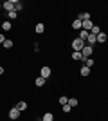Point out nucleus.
<instances>
[{"instance_id":"b1692460","label":"nucleus","mask_w":108,"mask_h":121,"mask_svg":"<svg viewBox=\"0 0 108 121\" xmlns=\"http://www.w3.org/2000/svg\"><path fill=\"white\" fill-rule=\"evenodd\" d=\"M60 103H61V105H67V103H68V98L67 96H61V98H60Z\"/></svg>"},{"instance_id":"20e7f679","label":"nucleus","mask_w":108,"mask_h":121,"mask_svg":"<svg viewBox=\"0 0 108 121\" xmlns=\"http://www.w3.org/2000/svg\"><path fill=\"white\" fill-rule=\"evenodd\" d=\"M2 7H4L7 13H9V11H13V9H15V0H7V2H4V4H2Z\"/></svg>"},{"instance_id":"cd10ccee","label":"nucleus","mask_w":108,"mask_h":121,"mask_svg":"<svg viewBox=\"0 0 108 121\" xmlns=\"http://www.w3.org/2000/svg\"><path fill=\"white\" fill-rule=\"evenodd\" d=\"M0 9H2V4H0Z\"/></svg>"},{"instance_id":"a211bd4d","label":"nucleus","mask_w":108,"mask_h":121,"mask_svg":"<svg viewBox=\"0 0 108 121\" xmlns=\"http://www.w3.org/2000/svg\"><path fill=\"white\" fill-rule=\"evenodd\" d=\"M7 16H9V20H15L16 16H18V13H16V11L13 9V11H9V13H7Z\"/></svg>"},{"instance_id":"ddd939ff","label":"nucleus","mask_w":108,"mask_h":121,"mask_svg":"<svg viewBox=\"0 0 108 121\" xmlns=\"http://www.w3.org/2000/svg\"><path fill=\"white\" fill-rule=\"evenodd\" d=\"M41 121H54V114L45 112V114H43V117H41Z\"/></svg>"},{"instance_id":"6e6552de","label":"nucleus","mask_w":108,"mask_h":121,"mask_svg":"<svg viewBox=\"0 0 108 121\" xmlns=\"http://www.w3.org/2000/svg\"><path fill=\"white\" fill-rule=\"evenodd\" d=\"M72 29L81 31V29H83V22H81V20H74V22H72Z\"/></svg>"},{"instance_id":"c85d7f7f","label":"nucleus","mask_w":108,"mask_h":121,"mask_svg":"<svg viewBox=\"0 0 108 121\" xmlns=\"http://www.w3.org/2000/svg\"><path fill=\"white\" fill-rule=\"evenodd\" d=\"M40 121H41V119H40Z\"/></svg>"},{"instance_id":"9b49d317","label":"nucleus","mask_w":108,"mask_h":121,"mask_svg":"<svg viewBox=\"0 0 108 121\" xmlns=\"http://www.w3.org/2000/svg\"><path fill=\"white\" fill-rule=\"evenodd\" d=\"M88 35H90V33H88V31H85V29H81L79 31V36H77V38H81L83 42H87V38H88Z\"/></svg>"},{"instance_id":"412c9836","label":"nucleus","mask_w":108,"mask_h":121,"mask_svg":"<svg viewBox=\"0 0 108 121\" xmlns=\"http://www.w3.org/2000/svg\"><path fill=\"white\" fill-rule=\"evenodd\" d=\"M90 33H92V35H96V36H97L99 33H101V29H99V25H94V27H92V31H90Z\"/></svg>"},{"instance_id":"9d476101","label":"nucleus","mask_w":108,"mask_h":121,"mask_svg":"<svg viewBox=\"0 0 108 121\" xmlns=\"http://www.w3.org/2000/svg\"><path fill=\"white\" fill-rule=\"evenodd\" d=\"M92 27H94L92 20H87V22H83V29H85V31H88V33H90V31H92Z\"/></svg>"},{"instance_id":"aec40b11","label":"nucleus","mask_w":108,"mask_h":121,"mask_svg":"<svg viewBox=\"0 0 108 121\" xmlns=\"http://www.w3.org/2000/svg\"><path fill=\"white\" fill-rule=\"evenodd\" d=\"M22 7H24V5H22V2L15 0V11H16V13H18V11H22Z\"/></svg>"},{"instance_id":"393cba45","label":"nucleus","mask_w":108,"mask_h":121,"mask_svg":"<svg viewBox=\"0 0 108 121\" xmlns=\"http://www.w3.org/2000/svg\"><path fill=\"white\" fill-rule=\"evenodd\" d=\"M70 108H72V107H68V103H67V105H63V112H70Z\"/></svg>"},{"instance_id":"f257e3e1","label":"nucleus","mask_w":108,"mask_h":121,"mask_svg":"<svg viewBox=\"0 0 108 121\" xmlns=\"http://www.w3.org/2000/svg\"><path fill=\"white\" fill-rule=\"evenodd\" d=\"M70 45H72V49H74V51L81 52V49L85 47V42H83L81 38H76V40H72V43H70Z\"/></svg>"},{"instance_id":"f8f14e48","label":"nucleus","mask_w":108,"mask_h":121,"mask_svg":"<svg viewBox=\"0 0 108 121\" xmlns=\"http://www.w3.org/2000/svg\"><path fill=\"white\" fill-rule=\"evenodd\" d=\"M79 74H81L83 78H87V76H90V69L83 65V67H81V71H79Z\"/></svg>"},{"instance_id":"423d86ee","label":"nucleus","mask_w":108,"mask_h":121,"mask_svg":"<svg viewBox=\"0 0 108 121\" xmlns=\"http://www.w3.org/2000/svg\"><path fill=\"white\" fill-rule=\"evenodd\" d=\"M87 42H88L87 45H92V47H94V43H97V36L90 33V35H88V38H87Z\"/></svg>"},{"instance_id":"0eeeda50","label":"nucleus","mask_w":108,"mask_h":121,"mask_svg":"<svg viewBox=\"0 0 108 121\" xmlns=\"http://www.w3.org/2000/svg\"><path fill=\"white\" fill-rule=\"evenodd\" d=\"M72 60L83 61V63H85V60H83V54H81V52H77V51H74V52H72Z\"/></svg>"},{"instance_id":"a878e982","label":"nucleus","mask_w":108,"mask_h":121,"mask_svg":"<svg viewBox=\"0 0 108 121\" xmlns=\"http://www.w3.org/2000/svg\"><path fill=\"white\" fill-rule=\"evenodd\" d=\"M4 42H5V36H4V35H0V43H4Z\"/></svg>"},{"instance_id":"7ed1b4c3","label":"nucleus","mask_w":108,"mask_h":121,"mask_svg":"<svg viewBox=\"0 0 108 121\" xmlns=\"http://www.w3.org/2000/svg\"><path fill=\"white\" fill-rule=\"evenodd\" d=\"M20 117V110L16 108V107H11V110H9V119H18Z\"/></svg>"},{"instance_id":"dca6fc26","label":"nucleus","mask_w":108,"mask_h":121,"mask_svg":"<svg viewBox=\"0 0 108 121\" xmlns=\"http://www.w3.org/2000/svg\"><path fill=\"white\" fill-rule=\"evenodd\" d=\"M34 31H36V33H38V35H41V33H43V31H45V25H43V24H36Z\"/></svg>"},{"instance_id":"1a4fd4ad","label":"nucleus","mask_w":108,"mask_h":121,"mask_svg":"<svg viewBox=\"0 0 108 121\" xmlns=\"http://www.w3.org/2000/svg\"><path fill=\"white\" fill-rule=\"evenodd\" d=\"M16 108H18V110H20V112H24V110H27V103H25V101H18V103H16Z\"/></svg>"},{"instance_id":"6ab92c4d","label":"nucleus","mask_w":108,"mask_h":121,"mask_svg":"<svg viewBox=\"0 0 108 121\" xmlns=\"http://www.w3.org/2000/svg\"><path fill=\"white\" fill-rule=\"evenodd\" d=\"M94 63H96V61H94L92 58H87V60H85V67H88V69H90V67H92Z\"/></svg>"},{"instance_id":"4468645a","label":"nucleus","mask_w":108,"mask_h":121,"mask_svg":"<svg viewBox=\"0 0 108 121\" xmlns=\"http://www.w3.org/2000/svg\"><path fill=\"white\" fill-rule=\"evenodd\" d=\"M34 83H36V87H43L45 85V78H41V76H38L34 80Z\"/></svg>"},{"instance_id":"f03ea898","label":"nucleus","mask_w":108,"mask_h":121,"mask_svg":"<svg viewBox=\"0 0 108 121\" xmlns=\"http://www.w3.org/2000/svg\"><path fill=\"white\" fill-rule=\"evenodd\" d=\"M92 52H94V47H92V45H87V43H85V47L81 49L83 60H87V58H90V56H92Z\"/></svg>"},{"instance_id":"f3484780","label":"nucleus","mask_w":108,"mask_h":121,"mask_svg":"<svg viewBox=\"0 0 108 121\" xmlns=\"http://www.w3.org/2000/svg\"><path fill=\"white\" fill-rule=\"evenodd\" d=\"M2 29H4V31H9V29H11V22H9V20L2 22Z\"/></svg>"},{"instance_id":"4be33fe9","label":"nucleus","mask_w":108,"mask_h":121,"mask_svg":"<svg viewBox=\"0 0 108 121\" xmlns=\"http://www.w3.org/2000/svg\"><path fill=\"white\" fill-rule=\"evenodd\" d=\"M68 107H77V99L76 98H70V99H68Z\"/></svg>"},{"instance_id":"5701e85b","label":"nucleus","mask_w":108,"mask_h":121,"mask_svg":"<svg viewBox=\"0 0 108 121\" xmlns=\"http://www.w3.org/2000/svg\"><path fill=\"white\" fill-rule=\"evenodd\" d=\"M4 47H5V49H11V47H13V40H5L4 42Z\"/></svg>"},{"instance_id":"bb28decb","label":"nucleus","mask_w":108,"mask_h":121,"mask_svg":"<svg viewBox=\"0 0 108 121\" xmlns=\"http://www.w3.org/2000/svg\"><path fill=\"white\" fill-rule=\"evenodd\" d=\"M2 74H4V67L0 65V76H2Z\"/></svg>"},{"instance_id":"2eb2a0df","label":"nucleus","mask_w":108,"mask_h":121,"mask_svg":"<svg viewBox=\"0 0 108 121\" xmlns=\"http://www.w3.org/2000/svg\"><path fill=\"white\" fill-rule=\"evenodd\" d=\"M106 40H108V36L104 35V33H99V35H97V42H99V43H104Z\"/></svg>"},{"instance_id":"39448f33","label":"nucleus","mask_w":108,"mask_h":121,"mask_svg":"<svg viewBox=\"0 0 108 121\" xmlns=\"http://www.w3.org/2000/svg\"><path fill=\"white\" fill-rule=\"evenodd\" d=\"M51 74H52L51 67H41V71H40V76H41V78H45V80H47Z\"/></svg>"}]
</instances>
